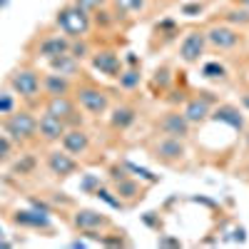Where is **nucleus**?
<instances>
[{
	"label": "nucleus",
	"mask_w": 249,
	"mask_h": 249,
	"mask_svg": "<svg viewBox=\"0 0 249 249\" xmlns=\"http://www.w3.org/2000/svg\"><path fill=\"white\" fill-rule=\"evenodd\" d=\"M204 75L207 77H224V65H219V62H207Z\"/></svg>",
	"instance_id": "c85d7f7f"
},
{
	"label": "nucleus",
	"mask_w": 249,
	"mask_h": 249,
	"mask_svg": "<svg viewBox=\"0 0 249 249\" xmlns=\"http://www.w3.org/2000/svg\"><path fill=\"white\" fill-rule=\"evenodd\" d=\"M55 25L60 28V33H65L68 37H85L92 28V20H90V13L80 10L75 3L60 8L55 13Z\"/></svg>",
	"instance_id": "f257e3e1"
},
{
	"label": "nucleus",
	"mask_w": 249,
	"mask_h": 249,
	"mask_svg": "<svg viewBox=\"0 0 249 249\" xmlns=\"http://www.w3.org/2000/svg\"><path fill=\"white\" fill-rule=\"evenodd\" d=\"M60 142H62V150L70 152L72 157L75 155H85L90 150V135L85 130H80V127L65 130V135L60 137Z\"/></svg>",
	"instance_id": "9b49d317"
},
{
	"label": "nucleus",
	"mask_w": 249,
	"mask_h": 249,
	"mask_svg": "<svg viewBox=\"0 0 249 249\" xmlns=\"http://www.w3.org/2000/svg\"><path fill=\"white\" fill-rule=\"evenodd\" d=\"M72 85H70V80L65 75H60V72H50L43 77V92L48 97H57V95H70Z\"/></svg>",
	"instance_id": "dca6fc26"
},
{
	"label": "nucleus",
	"mask_w": 249,
	"mask_h": 249,
	"mask_svg": "<svg viewBox=\"0 0 249 249\" xmlns=\"http://www.w3.org/2000/svg\"><path fill=\"white\" fill-rule=\"evenodd\" d=\"M152 152L160 162H175V160L184 157V144L177 137H162L160 142H155Z\"/></svg>",
	"instance_id": "ddd939ff"
},
{
	"label": "nucleus",
	"mask_w": 249,
	"mask_h": 249,
	"mask_svg": "<svg viewBox=\"0 0 249 249\" xmlns=\"http://www.w3.org/2000/svg\"><path fill=\"white\" fill-rule=\"evenodd\" d=\"M115 190H117V197H124V199H135V197H140V184H137L135 179H127V177L117 179Z\"/></svg>",
	"instance_id": "412c9836"
},
{
	"label": "nucleus",
	"mask_w": 249,
	"mask_h": 249,
	"mask_svg": "<svg viewBox=\"0 0 249 249\" xmlns=\"http://www.w3.org/2000/svg\"><path fill=\"white\" fill-rule=\"evenodd\" d=\"M204 45H207V37L202 30H192L190 35H184V40L179 43V57L192 65V62H199L202 53H204Z\"/></svg>",
	"instance_id": "423d86ee"
},
{
	"label": "nucleus",
	"mask_w": 249,
	"mask_h": 249,
	"mask_svg": "<svg viewBox=\"0 0 249 249\" xmlns=\"http://www.w3.org/2000/svg\"><path fill=\"white\" fill-rule=\"evenodd\" d=\"M92 68L102 75H107V77H120L122 62L112 50H100V53H92Z\"/></svg>",
	"instance_id": "f8f14e48"
},
{
	"label": "nucleus",
	"mask_w": 249,
	"mask_h": 249,
	"mask_svg": "<svg viewBox=\"0 0 249 249\" xmlns=\"http://www.w3.org/2000/svg\"><path fill=\"white\" fill-rule=\"evenodd\" d=\"M50 68H53V72H60V75L70 77V75H75L80 70V60L72 57L70 53H62L57 57H50Z\"/></svg>",
	"instance_id": "a211bd4d"
},
{
	"label": "nucleus",
	"mask_w": 249,
	"mask_h": 249,
	"mask_svg": "<svg viewBox=\"0 0 249 249\" xmlns=\"http://www.w3.org/2000/svg\"><path fill=\"white\" fill-rule=\"evenodd\" d=\"M247 144H249V135H247Z\"/></svg>",
	"instance_id": "f704fd0d"
},
{
	"label": "nucleus",
	"mask_w": 249,
	"mask_h": 249,
	"mask_svg": "<svg viewBox=\"0 0 249 249\" xmlns=\"http://www.w3.org/2000/svg\"><path fill=\"white\" fill-rule=\"evenodd\" d=\"M120 88H124V90H132V88H137L140 85V70H127V72H120Z\"/></svg>",
	"instance_id": "393cba45"
},
{
	"label": "nucleus",
	"mask_w": 249,
	"mask_h": 249,
	"mask_svg": "<svg viewBox=\"0 0 249 249\" xmlns=\"http://www.w3.org/2000/svg\"><path fill=\"white\" fill-rule=\"evenodd\" d=\"M97 197H100V199H105L110 207H115V210H122V199H120V197H112L107 190H100V187H97Z\"/></svg>",
	"instance_id": "cd10ccee"
},
{
	"label": "nucleus",
	"mask_w": 249,
	"mask_h": 249,
	"mask_svg": "<svg viewBox=\"0 0 249 249\" xmlns=\"http://www.w3.org/2000/svg\"><path fill=\"white\" fill-rule=\"evenodd\" d=\"M75 100H77V105L85 110V112H90V115H105L110 110V95L105 90L95 88V85L77 88Z\"/></svg>",
	"instance_id": "20e7f679"
},
{
	"label": "nucleus",
	"mask_w": 249,
	"mask_h": 249,
	"mask_svg": "<svg viewBox=\"0 0 249 249\" xmlns=\"http://www.w3.org/2000/svg\"><path fill=\"white\" fill-rule=\"evenodd\" d=\"M204 37H207V43L217 50H232V48L239 45V33L230 25H212L204 33Z\"/></svg>",
	"instance_id": "39448f33"
},
{
	"label": "nucleus",
	"mask_w": 249,
	"mask_h": 249,
	"mask_svg": "<svg viewBox=\"0 0 249 249\" xmlns=\"http://www.w3.org/2000/svg\"><path fill=\"white\" fill-rule=\"evenodd\" d=\"M137 120V110L130 107V105H120L112 110V117H110V124L115 130H127L130 124Z\"/></svg>",
	"instance_id": "6ab92c4d"
},
{
	"label": "nucleus",
	"mask_w": 249,
	"mask_h": 249,
	"mask_svg": "<svg viewBox=\"0 0 249 249\" xmlns=\"http://www.w3.org/2000/svg\"><path fill=\"white\" fill-rule=\"evenodd\" d=\"M75 5L85 13H97L107 5V0H75Z\"/></svg>",
	"instance_id": "bb28decb"
},
{
	"label": "nucleus",
	"mask_w": 249,
	"mask_h": 249,
	"mask_svg": "<svg viewBox=\"0 0 249 249\" xmlns=\"http://www.w3.org/2000/svg\"><path fill=\"white\" fill-rule=\"evenodd\" d=\"M68 50H70V37H65V33L62 35H48V37L40 40V45H37V55L45 57V60L57 57Z\"/></svg>",
	"instance_id": "4468645a"
},
{
	"label": "nucleus",
	"mask_w": 249,
	"mask_h": 249,
	"mask_svg": "<svg viewBox=\"0 0 249 249\" xmlns=\"http://www.w3.org/2000/svg\"><path fill=\"white\" fill-rule=\"evenodd\" d=\"M15 222L18 224H25V227H45V217H40L35 212H15Z\"/></svg>",
	"instance_id": "4be33fe9"
},
{
	"label": "nucleus",
	"mask_w": 249,
	"mask_h": 249,
	"mask_svg": "<svg viewBox=\"0 0 249 249\" xmlns=\"http://www.w3.org/2000/svg\"><path fill=\"white\" fill-rule=\"evenodd\" d=\"M72 224L82 232H95V230L107 224V217H102L100 212H92V210H77L72 217Z\"/></svg>",
	"instance_id": "2eb2a0df"
},
{
	"label": "nucleus",
	"mask_w": 249,
	"mask_h": 249,
	"mask_svg": "<svg viewBox=\"0 0 249 249\" xmlns=\"http://www.w3.org/2000/svg\"><path fill=\"white\" fill-rule=\"evenodd\" d=\"M237 5H242V8H249V0H234Z\"/></svg>",
	"instance_id": "72a5a7b5"
},
{
	"label": "nucleus",
	"mask_w": 249,
	"mask_h": 249,
	"mask_svg": "<svg viewBox=\"0 0 249 249\" xmlns=\"http://www.w3.org/2000/svg\"><path fill=\"white\" fill-rule=\"evenodd\" d=\"M120 13H142L147 8V0H115Z\"/></svg>",
	"instance_id": "5701e85b"
},
{
	"label": "nucleus",
	"mask_w": 249,
	"mask_h": 249,
	"mask_svg": "<svg viewBox=\"0 0 249 249\" xmlns=\"http://www.w3.org/2000/svg\"><path fill=\"white\" fill-rule=\"evenodd\" d=\"M242 105L249 110V92H244V95H242Z\"/></svg>",
	"instance_id": "473e14b6"
},
{
	"label": "nucleus",
	"mask_w": 249,
	"mask_h": 249,
	"mask_svg": "<svg viewBox=\"0 0 249 249\" xmlns=\"http://www.w3.org/2000/svg\"><path fill=\"white\" fill-rule=\"evenodd\" d=\"M160 132L164 137H177V140H184L190 135V120H187L182 112H167L162 120H160Z\"/></svg>",
	"instance_id": "6e6552de"
},
{
	"label": "nucleus",
	"mask_w": 249,
	"mask_h": 249,
	"mask_svg": "<svg viewBox=\"0 0 249 249\" xmlns=\"http://www.w3.org/2000/svg\"><path fill=\"white\" fill-rule=\"evenodd\" d=\"M72 57H77V60H82V57H88V53H90V48H88V43L85 40H80V37H75V40H70V50H68Z\"/></svg>",
	"instance_id": "a878e982"
},
{
	"label": "nucleus",
	"mask_w": 249,
	"mask_h": 249,
	"mask_svg": "<svg viewBox=\"0 0 249 249\" xmlns=\"http://www.w3.org/2000/svg\"><path fill=\"white\" fill-rule=\"evenodd\" d=\"M45 164H48V170H50L55 177H70V175L77 172V160H75L70 152H65V150H62V152H60V150L48 152Z\"/></svg>",
	"instance_id": "0eeeda50"
},
{
	"label": "nucleus",
	"mask_w": 249,
	"mask_h": 249,
	"mask_svg": "<svg viewBox=\"0 0 249 249\" xmlns=\"http://www.w3.org/2000/svg\"><path fill=\"white\" fill-rule=\"evenodd\" d=\"M8 85L13 88L15 95H20L23 100L33 102L40 95V90H43V77H40V72L33 70V68H18V70L10 72Z\"/></svg>",
	"instance_id": "7ed1b4c3"
},
{
	"label": "nucleus",
	"mask_w": 249,
	"mask_h": 249,
	"mask_svg": "<svg viewBox=\"0 0 249 249\" xmlns=\"http://www.w3.org/2000/svg\"><path fill=\"white\" fill-rule=\"evenodd\" d=\"M182 13H184V15H192V13H202V5H199V3H195V5H184V8H182Z\"/></svg>",
	"instance_id": "2f4dec72"
},
{
	"label": "nucleus",
	"mask_w": 249,
	"mask_h": 249,
	"mask_svg": "<svg viewBox=\"0 0 249 249\" xmlns=\"http://www.w3.org/2000/svg\"><path fill=\"white\" fill-rule=\"evenodd\" d=\"M10 137H5V135H0V162H5L8 157H10Z\"/></svg>",
	"instance_id": "c756f323"
},
{
	"label": "nucleus",
	"mask_w": 249,
	"mask_h": 249,
	"mask_svg": "<svg viewBox=\"0 0 249 249\" xmlns=\"http://www.w3.org/2000/svg\"><path fill=\"white\" fill-rule=\"evenodd\" d=\"M65 130H68V124L50 112L40 115V120H37V137H43L45 142H60Z\"/></svg>",
	"instance_id": "9d476101"
},
{
	"label": "nucleus",
	"mask_w": 249,
	"mask_h": 249,
	"mask_svg": "<svg viewBox=\"0 0 249 249\" xmlns=\"http://www.w3.org/2000/svg\"><path fill=\"white\" fill-rule=\"evenodd\" d=\"M227 23L230 25H249V8H234L227 13Z\"/></svg>",
	"instance_id": "b1692460"
},
{
	"label": "nucleus",
	"mask_w": 249,
	"mask_h": 249,
	"mask_svg": "<svg viewBox=\"0 0 249 249\" xmlns=\"http://www.w3.org/2000/svg\"><path fill=\"white\" fill-rule=\"evenodd\" d=\"M3 127L8 132V137L13 142L25 144L30 140L37 137V117L28 110H20V112H8V117L3 120Z\"/></svg>",
	"instance_id": "f03ea898"
},
{
	"label": "nucleus",
	"mask_w": 249,
	"mask_h": 249,
	"mask_svg": "<svg viewBox=\"0 0 249 249\" xmlns=\"http://www.w3.org/2000/svg\"><path fill=\"white\" fill-rule=\"evenodd\" d=\"M182 115L190 120V124L204 122L207 117H210V100H207V97H192L190 102H187V107H184Z\"/></svg>",
	"instance_id": "f3484780"
},
{
	"label": "nucleus",
	"mask_w": 249,
	"mask_h": 249,
	"mask_svg": "<svg viewBox=\"0 0 249 249\" xmlns=\"http://www.w3.org/2000/svg\"><path fill=\"white\" fill-rule=\"evenodd\" d=\"M45 112L60 117L65 124H75L77 122V110H75V102L68 95H57V97H48V107Z\"/></svg>",
	"instance_id": "1a4fd4ad"
},
{
	"label": "nucleus",
	"mask_w": 249,
	"mask_h": 249,
	"mask_svg": "<svg viewBox=\"0 0 249 249\" xmlns=\"http://www.w3.org/2000/svg\"><path fill=\"white\" fill-rule=\"evenodd\" d=\"M0 112H13V97H3L0 100Z\"/></svg>",
	"instance_id": "7c9ffc66"
},
{
	"label": "nucleus",
	"mask_w": 249,
	"mask_h": 249,
	"mask_svg": "<svg viewBox=\"0 0 249 249\" xmlns=\"http://www.w3.org/2000/svg\"><path fill=\"white\" fill-rule=\"evenodd\" d=\"M214 120H224V122H230L234 130H242V127H244V120H242V115H239L234 107H230V105L217 107V112H214Z\"/></svg>",
	"instance_id": "aec40b11"
}]
</instances>
